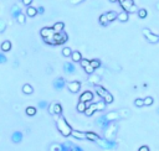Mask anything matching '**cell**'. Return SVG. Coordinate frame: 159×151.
<instances>
[{
    "instance_id": "obj_34",
    "label": "cell",
    "mask_w": 159,
    "mask_h": 151,
    "mask_svg": "<svg viewBox=\"0 0 159 151\" xmlns=\"http://www.w3.org/2000/svg\"><path fill=\"white\" fill-rule=\"evenodd\" d=\"M50 151H62V144H52L50 146Z\"/></svg>"
},
{
    "instance_id": "obj_50",
    "label": "cell",
    "mask_w": 159,
    "mask_h": 151,
    "mask_svg": "<svg viewBox=\"0 0 159 151\" xmlns=\"http://www.w3.org/2000/svg\"><path fill=\"white\" fill-rule=\"evenodd\" d=\"M45 12V9L42 8V6H39L37 8V14H44Z\"/></svg>"
},
{
    "instance_id": "obj_11",
    "label": "cell",
    "mask_w": 159,
    "mask_h": 151,
    "mask_svg": "<svg viewBox=\"0 0 159 151\" xmlns=\"http://www.w3.org/2000/svg\"><path fill=\"white\" fill-rule=\"evenodd\" d=\"M96 124H97L102 130H105L109 124H111V121H108L106 119V116H100V118L96 119Z\"/></svg>"
},
{
    "instance_id": "obj_22",
    "label": "cell",
    "mask_w": 159,
    "mask_h": 151,
    "mask_svg": "<svg viewBox=\"0 0 159 151\" xmlns=\"http://www.w3.org/2000/svg\"><path fill=\"white\" fill-rule=\"evenodd\" d=\"M128 14L129 12H127V11H122V12H119L118 14V16H117V20H119V21H122V23H126L127 20H128Z\"/></svg>"
},
{
    "instance_id": "obj_41",
    "label": "cell",
    "mask_w": 159,
    "mask_h": 151,
    "mask_svg": "<svg viewBox=\"0 0 159 151\" xmlns=\"http://www.w3.org/2000/svg\"><path fill=\"white\" fill-rule=\"evenodd\" d=\"M5 29H6V23H5V20L0 19V32H4Z\"/></svg>"
},
{
    "instance_id": "obj_6",
    "label": "cell",
    "mask_w": 159,
    "mask_h": 151,
    "mask_svg": "<svg viewBox=\"0 0 159 151\" xmlns=\"http://www.w3.org/2000/svg\"><path fill=\"white\" fill-rule=\"evenodd\" d=\"M119 4L122 6V9L127 12H134L138 11L137 10V6L133 3V0H119Z\"/></svg>"
},
{
    "instance_id": "obj_13",
    "label": "cell",
    "mask_w": 159,
    "mask_h": 151,
    "mask_svg": "<svg viewBox=\"0 0 159 151\" xmlns=\"http://www.w3.org/2000/svg\"><path fill=\"white\" fill-rule=\"evenodd\" d=\"M105 116H106V119H107L108 121H111V123H113V121L118 120V119L121 118V115H119L118 112H109V113H107Z\"/></svg>"
},
{
    "instance_id": "obj_33",
    "label": "cell",
    "mask_w": 159,
    "mask_h": 151,
    "mask_svg": "<svg viewBox=\"0 0 159 151\" xmlns=\"http://www.w3.org/2000/svg\"><path fill=\"white\" fill-rule=\"evenodd\" d=\"M53 112H55V115H61V113H62V107H61V104H59V103H55Z\"/></svg>"
},
{
    "instance_id": "obj_37",
    "label": "cell",
    "mask_w": 159,
    "mask_h": 151,
    "mask_svg": "<svg viewBox=\"0 0 159 151\" xmlns=\"http://www.w3.org/2000/svg\"><path fill=\"white\" fill-rule=\"evenodd\" d=\"M118 113H119V115H121V118H128L129 114H130L128 109H122V110H119Z\"/></svg>"
},
{
    "instance_id": "obj_51",
    "label": "cell",
    "mask_w": 159,
    "mask_h": 151,
    "mask_svg": "<svg viewBox=\"0 0 159 151\" xmlns=\"http://www.w3.org/2000/svg\"><path fill=\"white\" fill-rule=\"evenodd\" d=\"M70 1H71V4H80V3H82V1H84V0H70Z\"/></svg>"
},
{
    "instance_id": "obj_30",
    "label": "cell",
    "mask_w": 159,
    "mask_h": 151,
    "mask_svg": "<svg viewBox=\"0 0 159 151\" xmlns=\"http://www.w3.org/2000/svg\"><path fill=\"white\" fill-rule=\"evenodd\" d=\"M77 110L80 112V113H85V110H86V108H87V104L86 103H84V102H78V104H77Z\"/></svg>"
},
{
    "instance_id": "obj_39",
    "label": "cell",
    "mask_w": 159,
    "mask_h": 151,
    "mask_svg": "<svg viewBox=\"0 0 159 151\" xmlns=\"http://www.w3.org/2000/svg\"><path fill=\"white\" fill-rule=\"evenodd\" d=\"M153 102H154V99L152 98V97H147V98H144V105L149 107V105L153 104Z\"/></svg>"
},
{
    "instance_id": "obj_4",
    "label": "cell",
    "mask_w": 159,
    "mask_h": 151,
    "mask_svg": "<svg viewBox=\"0 0 159 151\" xmlns=\"http://www.w3.org/2000/svg\"><path fill=\"white\" fill-rule=\"evenodd\" d=\"M96 142H97L98 146H100L101 149H103V150H113V149H116V146H117V144H116L113 140H108V139H106V138H100Z\"/></svg>"
},
{
    "instance_id": "obj_23",
    "label": "cell",
    "mask_w": 159,
    "mask_h": 151,
    "mask_svg": "<svg viewBox=\"0 0 159 151\" xmlns=\"http://www.w3.org/2000/svg\"><path fill=\"white\" fill-rule=\"evenodd\" d=\"M52 29L55 30V32H61V31H64V29H65V24L64 23H56V24H55L53 26H52Z\"/></svg>"
},
{
    "instance_id": "obj_47",
    "label": "cell",
    "mask_w": 159,
    "mask_h": 151,
    "mask_svg": "<svg viewBox=\"0 0 159 151\" xmlns=\"http://www.w3.org/2000/svg\"><path fill=\"white\" fill-rule=\"evenodd\" d=\"M71 151H84V149H82V147H80V146H76V145H73V146H72V149H71Z\"/></svg>"
},
{
    "instance_id": "obj_21",
    "label": "cell",
    "mask_w": 159,
    "mask_h": 151,
    "mask_svg": "<svg viewBox=\"0 0 159 151\" xmlns=\"http://www.w3.org/2000/svg\"><path fill=\"white\" fill-rule=\"evenodd\" d=\"M86 138L87 140H91V141H97L100 139V136L96 134V133H92V131H87L86 133Z\"/></svg>"
},
{
    "instance_id": "obj_49",
    "label": "cell",
    "mask_w": 159,
    "mask_h": 151,
    "mask_svg": "<svg viewBox=\"0 0 159 151\" xmlns=\"http://www.w3.org/2000/svg\"><path fill=\"white\" fill-rule=\"evenodd\" d=\"M32 3V0H23V4L25 6H30V4Z\"/></svg>"
},
{
    "instance_id": "obj_52",
    "label": "cell",
    "mask_w": 159,
    "mask_h": 151,
    "mask_svg": "<svg viewBox=\"0 0 159 151\" xmlns=\"http://www.w3.org/2000/svg\"><path fill=\"white\" fill-rule=\"evenodd\" d=\"M155 8H157V10H159V3H157V5H155Z\"/></svg>"
},
{
    "instance_id": "obj_16",
    "label": "cell",
    "mask_w": 159,
    "mask_h": 151,
    "mask_svg": "<svg viewBox=\"0 0 159 151\" xmlns=\"http://www.w3.org/2000/svg\"><path fill=\"white\" fill-rule=\"evenodd\" d=\"M71 136H73V138L78 139V140H85V139H87V138H86V133H82V131H78V130H73V129H72Z\"/></svg>"
},
{
    "instance_id": "obj_32",
    "label": "cell",
    "mask_w": 159,
    "mask_h": 151,
    "mask_svg": "<svg viewBox=\"0 0 159 151\" xmlns=\"http://www.w3.org/2000/svg\"><path fill=\"white\" fill-rule=\"evenodd\" d=\"M108 19H107V15L106 14H102V15L100 16V24L101 25H103V26H107L108 25Z\"/></svg>"
},
{
    "instance_id": "obj_35",
    "label": "cell",
    "mask_w": 159,
    "mask_h": 151,
    "mask_svg": "<svg viewBox=\"0 0 159 151\" xmlns=\"http://www.w3.org/2000/svg\"><path fill=\"white\" fill-rule=\"evenodd\" d=\"M62 54H64L65 57H71L72 50L70 49V47H65V49H62Z\"/></svg>"
},
{
    "instance_id": "obj_2",
    "label": "cell",
    "mask_w": 159,
    "mask_h": 151,
    "mask_svg": "<svg viewBox=\"0 0 159 151\" xmlns=\"http://www.w3.org/2000/svg\"><path fill=\"white\" fill-rule=\"evenodd\" d=\"M95 92L97 93V95L100 98H102L103 100L106 102V104H111V103H113V95L111 94L105 87L102 86H95Z\"/></svg>"
},
{
    "instance_id": "obj_53",
    "label": "cell",
    "mask_w": 159,
    "mask_h": 151,
    "mask_svg": "<svg viewBox=\"0 0 159 151\" xmlns=\"http://www.w3.org/2000/svg\"><path fill=\"white\" fill-rule=\"evenodd\" d=\"M111 3H116V1H118V0H109Z\"/></svg>"
},
{
    "instance_id": "obj_1",
    "label": "cell",
    "mask_w": 159,
    "mask_h": 151,
    "mask_svg": "<svg viewBox=\"0 0 159 151\" xmlns=\"http://www.w3.org/2000/svg\"><path fill=\"white\" fill-rule=\"evenodd\" d=\"M56 126H57V130L61 133L62 136H65V138H68V136H71V133H72V128L70 126V124L66 121L65 118H62V116H57L56 118Z\"/></svg>"
},
{
    "instance_id": "obj_31",
    "label": "cell",
    "mask_w": 159,
    "mask_h": 151,
    "mask_svg": "<svg viewBox=\"0 0 159 151\" xmlns=\"http://www.w3.org/2000/svg\"><path fill=\"white\" fill-rule=\"evenodd\" d=\"M89 63H91V66L95 68V70H97V68H100V67H101V61H100V60H97V58L91 60V61H89Z\"/></svg>"
},
{
    "instance_id": "obj_26",
    "label": "cell",
    "mask_w": 159,
    "mask_h": 151,
    "mask_svg": "<svg viewBox=\"0 0 159 151\" xmlns=\"http://www.w3.org/2000/svg\"><path fill=\"white\" fill-rule=\"evenodd\" d=\"M36 108L35 107H27L26 109H25V113H26V115H29V116H34V115H36Z\"/></svg>"
},
{
    "instance_id": "obj_12",
    "label": "cell",
    "mask_w": 159,
    "mask_h": 151,
    "mask_svg": "<svg viewBox=\"0 0 159 151\" xmlns=\"http://www.w3.org/2000/svg\"><path fill=\"white\" fill-rule=\"evenodd\" d=\"M65 84H66V79L62 78V77H59L53 81V87L56 91H61V89L65 87Z\"/></svg>"
},
{
    "instance_id": "obj_44",
    "label": "cell",
    "mask_w": 159,
    "mask_h": 151,
    "mask_svg": "<svg viewBox=\"0 0 159 151\" xmlns=\"http://www.w3.org/2000/svg\"><path fill=\"white\" fill-rule=\"evenodd\" d=\"M80 63H81V66H82V67L85 68L86 66H88V65H89V61H88V60H86V58H82V60L80 61Z\"/></svg>"
},
{
    "instance_id": "obj_27",
    "label": "cell",
    "mask_w": 159,
    "mask_h": 151,
    "mask_svg": "<svg viewBox=\"0 0 159 151\" xmlns=\"http://www.w3.org/2000/svg\"><path fill=\"white\" fill-rule=\"evenodd\" d=\"M107 19H108V21L111 23V21H114V20L117 19V16H118V14H117L116 11H108L107 14Z\"/></svg>"
},
{
    "instance_id": "obj_7",
    "label": "cell",
    "mask_w": 159,
    "mask_h": 151,
    "mask_svg": "<svg viewBox=\"0 0 159 151\" xmlns=\"http://www.w3.org/2000/svg\"><path fill=\"white\" fill-rule=\"evenodd\" d=\"M67 40H68V36H67L66 32L61 31V32L55 33V36H53V46L55 45H62V44H65Z\"/></svg>"
},
{
    "instance_id": "obj_19",
    "label": "cell",
    "mask_w": 159,
    "mask_h": 151,
    "mask_svg": "<svg viewBox=\"0 0 159 151\" xmlns=\"http://www.w3.org/2000/svg\"><path fill=\"white\" fill-rule=\"evenodd\" d=\"M95 112H97V108H96V104H89L87 108H86V110H85V114L87 116H91L95 114Z\"/></svg>"
},
{
    "instance_id": "obj_43",
    "label": "cell",
    "mask_w": 159,
    "mask_h": 151,
    "mask_svg": "<svg viewBox=\"0 0 159 151\" xmlns=\"http://www.w3.org/2000/svg\"><path fill=\"white\" fill-rule=\"evenodd\" d=\"M16 20H18V23H19V24H25V15L21 12V14H20V15L16 17Z\"/></svg>"
},
{
    "instance_id": "obj_15",
    "label": "cell",
    "mask_w": 159,
    "mask_h": 151,
    "mask_svg": "<svg viewBox=\"0 0 159 151\" xmlns=\"http://www.w3.org/2000/svg\"><path fill=\"white\" fill-rule=\"evenodd\" d=\"M101 82V77L98 74H89V78H88V83H91L93 86H97L98 83Z\"/></svg>"
},
{
    "instance_id": "obj_10",
    "label": "cell",
    "mask_w": 159,
    "mask_h": 151,
    "mask_svg": "<svg viewBox=\"0 0 159 151\" xmlns=\"http://www.w3.org/2000/svg\"><path fill=\"white\" fill-rule=\"evenodd\" d=\"M93 93L92 92H89V91H86L84 92L81 95H80V102H84V103H89V102H92L93 100Z\"/></svg>"
},
{
    "instance_id": "obj_48",
    "label": "cell",
    "mask_w": 159,
    "mask_h": 151,
    "mask_svg": "<svg viewBox=\"0 0 159 151\" xmlns=\"http://www.w3.org/2000/svg\"><path fill=\"white\" fill-rule=\"evenodd\" d=\"M138 151H149V147L147 145H143V146H141L139 149H138Z\"/></svg>"
},
{
    "instance_id": "obj_5",
    "label": "cell",
    "mask_w": 159,
    "mask_h": 151,
    "mask_svg": "<svg viewBox=\"0 0 159 151\" xmlns=\"http://www.w3.org/2000/svg\"><path fill=\"white\" fill-rule=\"evenodd\" d=\"M117 126L114 123H111V124L103 130V134H105V138L108 139V140H113L114 136H116V133H117Z\"/></svg>"
},
{
    "instance_id": "obj_29",
    "label": "cell",
    "mask_w": 159,
    "mask_h": 151,
    "mask_svg": "<svg viewBox=\"0 0 159 151\" xmlns=\"http://www.w3.org/2000/svg\"><path fill=\"white\" fill-rule=\"evenodd\" d=\"M23 92L25 94H32L34 93V88L30 84H24L23 86Z\"/></svg>"
},
{
    "instance_id": "obj_8",
    "label": "cell",
    "mask_w": 159,
    "mask_h": 151,
    "mask_svg": "<svg viewBox=\"0 0 159 151\" xmlns=\"http://www.w3.org/2000/svg\"><path fill=\"white\" fill-rule=\"evenodd\" d=\"M143 35L146 36V38L149 41L150 44H157L159 41V36L155 35V33H153L149 29H143Z\"/></svg>"
},
{
    "instance_id": "obj_36",
    "label": "cell",
    "mask_w": 159,
    "mask_h": 151,
    "mask_svg": "<svg viewBox=\"0 0 159 151\" xmlns=\"http://www.w3.org/2000/svg\"><path fill=\"white\" fill-rule=\"evenodd\" d=\"M134 105H136L137 108H142V107H144V99H142V98H137V99L134 100Z\"/></svg>"
},
{
    "instance_id": "obj_54",
    "label": "cell",
    "mask_w": 159,
    "mask_h": 151,
    "mask_svg": "<svg viewBox=\"0 0 159 151\" xmlns=\"http://www.w3.org/2000/svg\"><path fill=\"white\" fill-rule=\"evenodd\" d=\"M158 113H159V109H158Z\"/></svg>"
},
{
    "instance_id": "obj_9",
    "label": "cell",
    "mask_w": 159,
    "mask_h": 151,
    "mask_svg": "<svg viewBox=\"0 0 159 151\" xmlns=\"http://www.w3.org/2000/svg\"><path fill=\"white\" fill-rule=\"evenodd\" d=\"M67 88L71 93H78L80 89H81V83L77 81H72L70 83H67Z\"/></svg>"
},
{
    "instance_id": "obj_45",
    "label": "cell",
    "mask_w": 159,
    "mask_h": 151,
    "mask_svg": "<svg viewBox=\"0 0 159 151\" xmlns=\"http://www.w3.org/2000/svg\"><path fill=\"white\" fill-rule=\"evenodd\" d=\"M47 107H49V104H47V102H45V100H41V102L39 103V108L45 109V108H47Z\"/></svg>"
},
{
    "instance_id": "obj_38",
    "label": "cell",
    "mask_w": 159,
    "mask_h": 151,
    "mask_svg": "<svg viewBox=\"0 0 159 151\" xmlns=\"http://www.w3.org/2000/svg\"><path fill=\"white\" fill-rule=\"evenodd\" d=\"M84 70H85V72H86L87 74H92V73H95V68L91 66V63H89L88 66H86V67L84 68Z\"/></svg>"
},
{
    "instance_id": "obj_46",
    "label": "cell",
    "mask_w": 159,
    "mask_h": 151,
    "mask_svg": "<svg viewBox=\"0 0 159 151\" xmlns=\"http://www.w3.org/2000/svg\"><path fill=\"white\" fill-rule=\"evenodd\" d=\"M6 61H8V58L5 57V54H3V53H0V65L1 63H5Z\"/></svg>"
},
{
    "instance_id": "obj_17",
    "label": "cell",
    "mask_w": 159,
    "mask_h": 151,
    "mask_svg": "<svg viewBox=\"0 0 159 151\" xmlns=\"http://www.w3.org/2000/svg\"><path fill=\"white\" fill-rule=\"evenodd\" d=\"M21 12H23V11H21V9H20V6H19V5L15 4V5H12V6H11V16H12L14 19H16Z\"/></svg>"
},
{
    "instance_id": "obj_18",
    "label": "cell",
    "mask_w": 159,
    "mask_h": 151,
    "mask_svg": "<svg viewBox=\"0 0 159 151\" xmlns=\"http://www.w3.org/2000/svg\"><path fill=\"white\" fill-rule=\"evenodd\" d=\"M23 140V133L21 131H15L12 135H11V141L12 142H15V144H18V142H20Z\"/></svg>"
},
{
    "instance_id": "obj_20",
    "label": "cell",
    "mask_w": 159,
    "mask_h": 151,
    "mask_svg": "<svg viewBox=\"0 0 159 151\" xmlns=\"http://www.w3.org/2000/svg\"><path fill=\"white\" fill-rule=\"evenodd\" d=\"M36 14H37V9L36 8H34V6H27V9H26V15L27 16L34 17Z\"/></svg>"
},
{
    "instance_id": "obj_24",
    "label": "cell",
    "mask_w": 159,
    "mask_h": 151,
    "mask_svg": "<svg viewBox=\"0 0 159 151\" xmlns=\"http://www.w3.org/2000/svg\"><path fill=\"white\" fill-rule=\"evenodd\" d=\"M71 58H72L73 62H80V61L82 60V54H81L78 51H75V52H72V54H71Z\"/></svg>"
},
{
    "instance_id": "obj_25",
    "label": "cell",
    "mask_w": 159,
    "mask_h": 151,
    "mask_svg": "<svg viewBox=\"0 0 159 151\" xmlns=\"http://www.w3.org/2000/svg\"><path fill=\"white\" fill-rule=\"evenodd\" d=\"M95 104H96V108H97L98 112H102V110H105V109H106V102L103 99L97 102V103H95Z\"/></svg>"
},
{
    "instance_id": "obj_40",
    "label": "cell",
    "mask_w": 159,
    "mask_h": 151,
    "mask_svg": "<svg viewBox=\"0 0 159 151\" xmlns=\"http://www.w3.org/2000/svg\"><path fill=\"white\" fill-rule=\"evenodd\" d=\"M138 16H139L141 19L147 17V10L146 9H139L138 10Z\"/></svg>"
},
{
    "instance_id": "obj_14",
    "label": "cell",
    "mask_w": 159,
    "mask_h": 151,
    "mask_svg": "<svg viewBox=\"0 0 159 151\" xmlns=\"http://www.w3.org/2000/svg\"><path fill=\"white\" fill-rule=\"evenodd\" d=\"M64 71H65V73H67V74H72V73L76 72V67H75V65L71 63V62H66V63L64 65Z\"/></svg>"
},
{
    "instance_id": "obj_3",
    "label": "cell",
    "mask_w": 159,
    "mask_h": 151,
    "mask_svg": "<svg viewBox=\"0 0 159 151\" xmlns=\"http://www.w3.org/2000/svg\"><path fill=\"white\" fill-rule=\"evenodd\" d=\"M41 36H42L45 44L47 45H52L53 46V36H55V30L52 29V27H44V29H41L40 31Z\"/></svg>"
},
{
    "instance_id": "obj_42",
    "label": "cell",
    "mask_w": 159,
    "mask_h": 151,
    "mask_svg": "<svg viewBox=\"0 0 159 151\" xmlns=\"http://www.w3.org/2000/svg\"><path fill=\"white\" fill-rule=\"evenodd\" d=\"M53 108H55V102L50 103V104H49V107H47V110H49V113H50L51 115H55V112H53Z\"/></svg>"
},
{
    "instance_id": "obj_28",
    "label": "cell",
    "mask_w": 159,
    "mask_h": 151,
    "mask_svg": "<svg viewBox=\"0 0 159 151\" xmlns=\"http://www.w3.org/2000/svg\"><path fill=\"white\" fill-rule=\"evenodd\" d=\"M1 50L4 52H8V51L11 50V42L10 41H4V42L1 44Z\"/></svg>"
}]
</instances>
